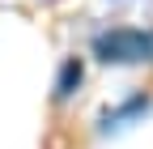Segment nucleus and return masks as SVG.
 <instances>
[{
    "label": "nucleus",
    "mask_w": 153,
    "mask_h": 149,
    "mask_svg": "<svg viewBox=\"0 0 153 149\" xmlns=\"http://www.w3.org/2000/svg\"><path fill=\"white\" fill-rule=\"evenodd\" d=\"M72 85H81V64H76V60H68V64L60 68V81H55V98H68V94H72Z\"/></svg>",
    "instance_id": "nucleus-2"
},
{
    "label": "nucleus",
    "mask_w": 153,
    "mask_h": 149,
    "mask_svg": "<svg viewBox=\"0 0 153 149\" xmlns=\"http://www.w3.org/2000/svg\"><path fill=\"white\" fill-rule=\"evenodd\" d=\"M98 55H102V60H145V55H153V34L111 30V34L98 39Z\"/></svg>",
    "instance_id": "nucleus-1"
}]
</instances>
